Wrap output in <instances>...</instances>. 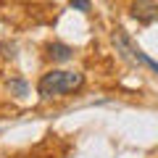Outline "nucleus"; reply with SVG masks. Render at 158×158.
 <instances>
[{"instance_id":"f257e3e1","label":"nucleus","mask_w":158,"mask_h":158,"mask_svg":"<svg viewBox=\"0 0 158 158\" xmlns=\"http://www.w3.org/2000/svg\"><path fill=\"white\" fill-rule=\"evenodd\" d=\"M85 87V74L79 71H48L37 82V92L42 100H50L58 95H69Z\"/></svg>"},{"instance_id":"f03ea898","label":"nucleus","mask_w":158,"mask_h":158,"mask_svg":"<svg viewBox=\"0 0 158 158\" xmlns=\"http://www.w3.org/2000/svg\"><path fill=\"white\" fill-rule=\"evenodd\" d=\"M113 45H116V53H121V58H124V61L135 63V66H145V69H150L153 74H158V63L153 61L148 53H142L140 48L135 45V40L127 34V29L118 27L116 32H113Z\"/></svg>"},{"instance_id":"7ed1b4c3","label":"nucleus","mask_w":158,"mask_h":158,"mask_svg":"<svg viewBox=\"0 0 158 158\" xmlns=\"http://www.w3.org/2000/svg\"><path fill=\"white\" fill-rule=\"evenodd\" d=\"M129 13L140 24H153L158 21V0H132Z\"/></svg>"},{"instance_id":"20e7f679","label":"nucleus","mask_w":158,"mask_h":158,"mask_svg":"<svg viewBox=\"0 0 158 158\" xmlns=\"http://www.w3.org/2000/svg\"><path fill=\"white\" fill-rule=\"evenodd\" d=\"M48 56H50L53 61H58V63H66V61L74 58V50L69 45H63V42H50V45H48Z\"/></svg>"},{"instance_id":"39448f33","label":"nucleus","mask_w":158,"mask_h":158,"mask_svg":"<svg viewBox=\"0 0 158 158\" xmlns=\"http://www.w3.org/2000/svg\"><path fill=\"white\" fill-rule=\"evenodd\" d=\"M71 8H74V11H82V13H87V11L92 8V3H90V0H71Z\"/></svg>"},{"instance_id":"423d86ee","label":"nucleus","mask_w":158,"mask_h":158,"mask_svg":"<svg viewBox=\"0 0 158 158\" xmlns=\"http://www.w3.org/2000/svg\"><path fill=\"white\" fill-rule=\"evenodd\" d=\"M11 92H16V98H24L27 95V85H24V82H11Z\"/></svg>"}]
</instances>
